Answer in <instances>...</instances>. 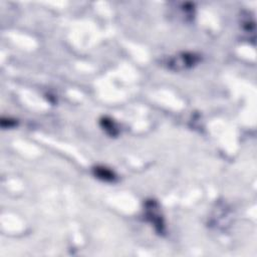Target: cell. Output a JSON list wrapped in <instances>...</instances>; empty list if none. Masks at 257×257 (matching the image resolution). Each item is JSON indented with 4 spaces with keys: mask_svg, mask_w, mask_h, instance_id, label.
Masks as SVG:
<instances>
[{
    "mask_svg": "<svg viewBox=\"0 0 257 257\" xmlns=\"http://www.w3.org/2000/svg\"><path fill=\"white\" fill-rule=\"evenodd\" d=\"M239 27L247 40L255 42V19L251 12L243 11L240 15Z\"/></svg>",
    "mask_w": 257,
    "mask_h": 257,
    "instance_id": "3",
    "label": "cell"
},
{
    "mask_svg": "<svg viewBox=\"0 0 257 257\" xmlns=\"http://www.w3.org/2000/svg\"><path fill=\"white\" fill-rule=\"evenodd\" d=\"M200 60V55L195 52H179L167 57L164 60V64L172 71H183L194 67Z\"/></svg>",
    "mask_w": 257,
    "mask_h": 257,
    "instance_id": "1",
    "label": "cell"
},
{
    "mask_svg": "<svg viewBox=\"0 0 257 257\" xmlns=\"http://www.w3.org/2000/svg\"><path fill=\"white\" fill-rule=\"evenodd\" d=\"M144 212L146 220L154 227L155 231L159 235H164L166 233V224L160 204L154 199L147 200L144 205Z\"/></svg>",
    "mask_w": 257,
    "mask_h": 257,
    "instance_id": "2",
    "label": "cell"
},
{
    "mask_svg": "<svg viewBox=\"0 0 257 257\" xmlns=\"http://www.w3.org/2000/svg\"><path fill=\"white\" fill-rule=\"evenodd\" d=\"M92 173L97 179L104 182H114L116 179L115 173L104 166H95L92 169Z\"/></svg>",
    "mask_w": 257,
    "mask_h": 257,
    "instance_id": "4",
    "label": "cell"
},
{
    "mask_svg": "<svg viewBox=\"0 0 257 257\" xmlns=\"http://www.w3.org/2000/svg\"><path fill=\"white\" fill-rule=\"evenodd\" d=\"M17 124V121L15 119H12V118H2L1 119V126L2 127H13Z\"/></svg>",
    "mask_w": 257,
    "mask_h": 257,
    "instance_id": "6",
    "label": "cell"
},
{
    "mask_svg": "<svg viewBox=\"0 0 257 257\" xmlns=\"http://www.w3.org/2000/svg\"><path fill=\"white\" fill-rule=\"evenodd\" d=\"M99 124L101 128L110 137H115L118 135V127L114 120L108 116H103L99 120Z\"/></svg>",
    "mask_w": 257,
    "mask_h": 257,
    "instance_id": "5",
    "label": "cell"
}]
</instances>
